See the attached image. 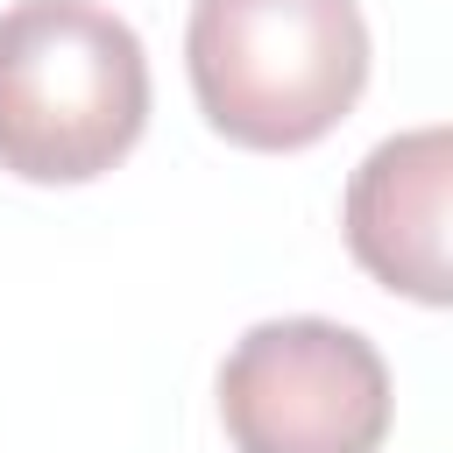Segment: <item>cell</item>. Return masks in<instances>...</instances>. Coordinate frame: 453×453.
<instances>
[{"instance_id":"6da1fadb","label":"cell","mask_w":453,"mask_h":453,"mask_svg":"<svg viewBox=\"0 0 453 453\" xmlns=\"http://www.w3.org/2000/svg\"><path fill=\"white\" fill-rule=\"evenodd\" d=\"M149 127L142 35L99 0H14L0 14V170L92 184Z\"/></svg>"},{"instance_id":"7a4b0ae2","label":"cell","mask_w":453,"mask_h":453,"mask_svg":"<svg viewBox=\"0 0 453 453\" xmlns=\"http://www.w3.org/2000/svg\"><path fill=\"white\" fill-rule=\"evenodd\" d=\"M184 71L212 134L255 156L326 142L368 85L354 0H191Z\"/></svg>"},{"instance_id":"3957f363","label":"cell","mask_w":453,"mask_h":453,"mask_svg":"<svg viewBox=\"0 0 453 453\" xmlns=\"http://www.w3.org/2000/svg\"><path fill=\"white\" fill-rule=\"evenodd\" d=\"M219 425L234 453H375L389 368L354 326L262 319L219 361Z\"/></svg>"},{"instance_id":"277c9868","label":"cell","mask_w":453,"mask_h":453,"mask_svg":"<svg viewBox=\"0 0 453 453\" xmlns=\"http://www.w3.org/2000/svg\"><path fill=\"white\" fill-rule=\"evenodd\" d=\"M446 184H453V134L446 127H411L389 134L361 156L347 177V248L354 262L418 304L453 297V262H446Z\"/></svg>"}]
</instances>
